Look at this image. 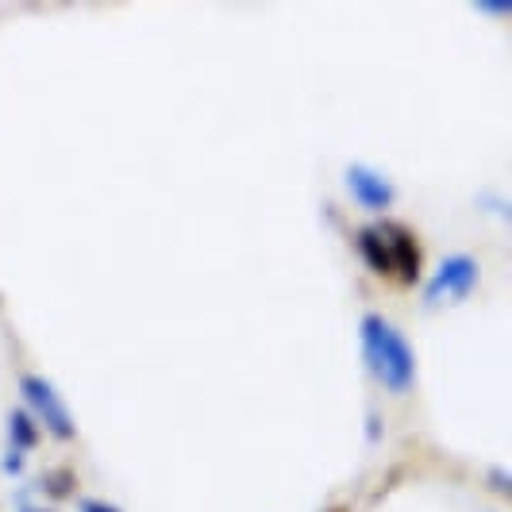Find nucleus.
Here are the masks:
<instances>
[{"instance_id":"f03ea898","label":"nucleus","mask_w":512,"mask_h":512,"mask_svg":"<svg viewBox=\"0 0 512 512\" xmlns=\"http://www.w3.org/2000/svg\"><path fill=\"white\" fill-rule=\"evenodd\" d=\"M20 393H24V401L35 412H39V420L51 428L54 436H58V439H74V416H70L66 401L58 397V389H54L47 378H39V374L24 370V374H20Z\"/></svg>"},{"instance_id":"39448f33","label":"nucleus","mask_w":512,"mask_h":512,"mask_svg":"<svg viewBox=\"0 0 512 512\" xmlns=\"http://www.w3.org/2000/svg\"><path fill=\"white\" fill-rule=\"evenodd\" d=\"M385 239H389V262H393V274L405 285L420 282V243L409 228L401 224H382Z\"/></svg>"},{"instance_id":"6e6552de","label":"nucleus","mask_w":512,"mask_h":512,"mask_svg":"<svg viewBox=\"0 0 512 512\" xmlns=\"http://www.w3.org/2000/svg\"><path fill=\"white\" fill-rule=\"evenodd\" d=\"M4 470H8V474L24 470V451H8V462H4Z\"/></svg>"},{"instance_id":"7ed1b4c3","label":"nucleus","mask_w":512,"mask_h":512,"mask_svg":"<svg viewBox=\"0 0 512 512\" xmlns=\"http://www.w3.org/2000/svg\"><path fill=\"white\" fill-rule=\"evenodd\" d=\"M478 285V262L470 255H447L436 266V274L424 282V301L439 305V301H459Z\"/></svg>"},{"instance_id":"9d476101","label":"nucleus","mask_w":512,"mask_h":512,"mask_svg":"<svg viewBox=\"0 0 512 512\" xmlns=\"http://www.w3.org/2000/svg\"><path fill=\"white\" fill-rule=\"evenodd\" d=\"M20 512H47V509H35V505H27V509H20Z\"/></svg>"},{"instance_id":"f257e3e1","label":"nucleus","mask_w":512,"mask_h":512,"mask_svg":"<svg viewBox=\"0 0 512 512\" xmlns=\"http://www.w3.org/2000/svg\"><path fill=\"white\" fill-rule=\"evenodd\" d=\"M362 355L370 374L385 385L389 393H409L416 382V355H412L409 339L397 324H389L378 312L362 316Z\"/></svg>"},{"instance_id":"1a4fd4ad","label":"nucleus","mask_w":512,"mask_h":512,"mask_svg":"<svg viewBox=\"0 0 512 512\" xmlns=\"http://www.w3.org/2000/svg\"><path fill=\"white\" fill-rule=\"evenodd\" d=\"M81 512H120V509H112V505H104V501H81Z\"/></svg>"},{"instance_id":"423d86ee","label":"nucleus","mask_w":512,"mask_h":512,"mask_svg":"<svg viewBox=\"0 0 512 512\" xmlns=\"http://www.w3.org/2000/svg\"><path fill=\"white\" fill-rule=\"evenodd\" d=\"M355 247H359L362 262H366L374 274H382V278H389V274H393V262H389V239H385L382 224L362 228L359 235H355Z\"/></svg>"},{"instance_id":"20e7f679","label":"nucleus","mask_w":512,"mask_h":512,"mask_svg":"<svg viewBox=\"0 0 512 512\" xmlns=\"http://www.w3.org/2000/svg\"><path fill=\"white\" fill-rule=\"evenodd\" d=\"M347 189H351V197H355L362 208H374V212H385V208L397 201L393 181L385 178L382 170L366 166V162H351V166H347Z\"/></svg>"},{"instance_id":"0eeeda50","label":"nucleus","mask_w":512,"mask_h":512,"mask_svg":"<svg viewBox=\"0 0 512 512\" xmlns=\"http://www.w3.org/2000/svg\"><path fill=\"white\" fill-rule=\"evenodd\" d=\"M8 432H12V443H16L20 451L35 447V439H39V432H35V420H31L24 409L8 412Z\"/></svg>"}]
</instances>
